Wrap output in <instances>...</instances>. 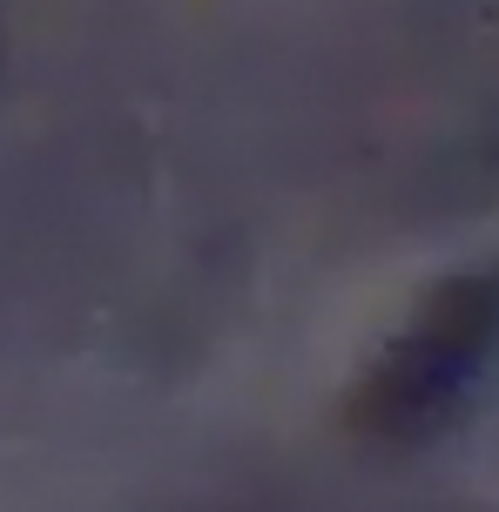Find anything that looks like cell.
Segmentation results:
<instances>
[{"label": "cell", "mask_w": 499, "mask_h": 512, "mask_svg": "<svg viewBox=\"0 0 499 512\" xmlns=\"http://www.w3.org/2000/svg\"><path fill=\"white\" fill-rule=\"evenodd\" d=\"M499 378V270H459L419 304V317L378 351L351 425L378 445H432L459 432Z\"/></svg>", "instance_id": "6da1fadb"}]
</instances>
